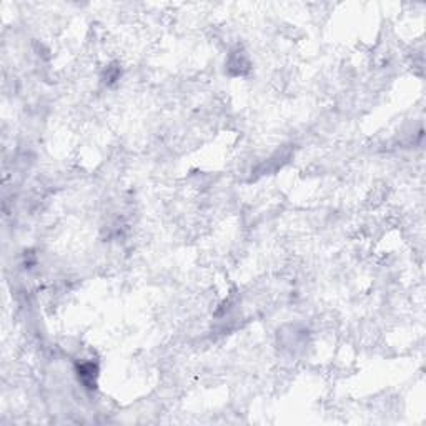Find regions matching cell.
Returning <instances> with one entry per match:
<instances>
[{"instance_id":"1","label":"cell","mask_w":426,"mask_h":426,"mask_svg":"<svg viewBox=\"0 0 426 426\" xmlns=\"http://www.w3.org/2000/svg\"><path fill=\"white\" fill-rule=\"evenodd\" d=\"M95 375H97V366H95L94 363H84L80 365L79 368V377L80 379L84 381L85 384H90L92 381H94Z\"/></svg>"}]
</instances>
